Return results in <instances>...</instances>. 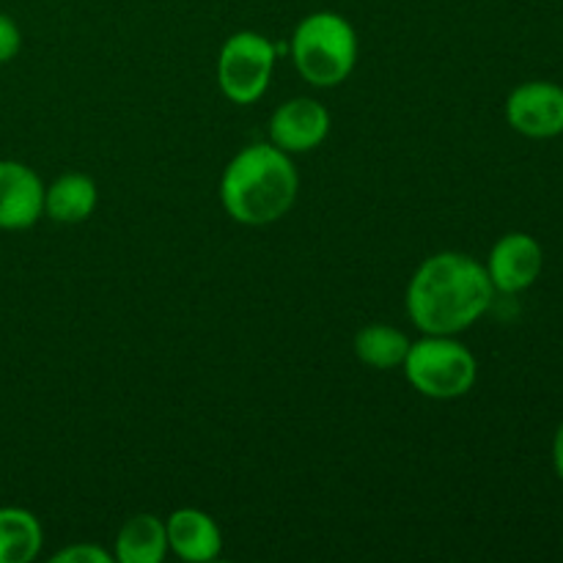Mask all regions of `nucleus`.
<instances>
[{"instance_id":"f257e3e1","label":"nucleus","mask_w":563,"mask_h":563,"mask_svg":"<svg viewBox=\"0 0 563 563\" xmlns=\"http://www.w3.org/2000/svg\"><path fill=\"white\" fill-rule=\"evenodd\" d=\"M495 286L478 258L443 251L421 262L407 284V317L427 335H460L493 308Z\"/></svg>"},{"instance_id":"2eb2a0df","label":"nucleus","mask_w":563,"mask_h":563,"mask_svg":"<svg viewBox=\"0 0 563 563\" xmlns=\"http://www.w3.org/2000/svg\"><path fill=\"white\" fill-rule=\"evenodd\" d=\"M53 563H113V553H108L99 544H69V548L58 550V553L49 559Z\"/></svg>"},{"instance_id":"39448f33","label":"nucleus","mask_w":563,"mask_h":563,"mask_svg":"<svg viewBox=\"0 0 563 563\" xmlns=\"http://www.w3.org/2000/svg\"><path fill=\"white\" fill-rule=\"evenodd\" d=\"M278 44L264 33L236 31L223 42L218 55V86L234 104H253L267 93L273 80Z\"/></svg>"},{"instance_id":"f3484780","label":"nucleus","mask_w":563,"mask_h":563,"mask_svg":"<svg viewBox=\"0 0 563 563\" xmlns=\"http://www.w3.org/2000/svg\"><path fill=\"white\" fill-rule=\"evenodd\" d=\"M553 467H555V476H559L563 484V421L561 427L555 429V438H553Z\"/></svg>"},{"instance_id":"7ed1b4c3","label":"nucleus","mask_w":563,"mask_h":563,"mask_svg":"<svg viewBox=\"0 0 563 563\" xmlns=\"http://www.w3.org/2000/svg\"><path fill=\"white\" fill-rule=\"evenodd\" d=\"M289 53L302 80L317 88H335L355 71L361 44L346 16L335 11H313L297 22Z\"/></svg>"},{"instance_id":"f8f14e48","label":"nucleus","mask_w":563,"mask_h":563,"mask_svg":"<svg viewBox=\"0 0 563 563\" xmlns=\"http://www.w3.org/2000/svg\"><path fill=\"white\" fill-rule=\"evenodd\" d=\"M99 203V187L86 174H64L44 187V214L55 223L75 225L93 214Z\"/></svg>"},{"instance_id":"4468645a","label":"nucleus","mask_w":563,"mask_h":563,"mask_svg":"<svg viewBox=\"0 0 563 563\" xmlns=\"http://www.w3.org/2000/svg\"><path fill=\"white\" fill-rule=\"evenodd\" d=\"M412 341L407 339L405 330L394 328V324H366L355 333V357L368 368L377 372H390V368H401L407 350Z\"/></svg>"},{"instance_id":"423d86ee","label":"nucleus","mask_w":563,"mask_h":563,"mask_svg":"<svg viewBox=\"0 0 563 563\" xmlns=\"http://www.w3.org/2000/svg\"><path fill=\"white\" fill-rule=\"evenodd\" d=\"M506 121L533 141L563 135V86L550 80L520 82L506 97Z\"/></svg>"},{"instance_id":"dca6fc26","label":"nucleus","mask_w":563,"mask_h":563,"mask_svg":"<svg viewBox=\"0 0 563 563\" xmlns=\"http://www.w3.org/2000/svg\"><path fill=\"white\" fill-rule=\"evenodd\" d=\"M22 47V33L16 27V22L9 14L0 11V66L9 64L11 58H16Z\"/></svg>"},{"instance_id":"1a4fd4ad","label":"nucleus","mask_w":563,"mask_h":563,"mask_svg":"<svg viewBox=\"0 0 563 563\" xmlns=\"http://www.w3.org/2000/svg\"><path fill=\"white\" fill-rule=\"evenodd\" d=\"M44 214V181L16 159H0V229L22 231Z\"/></svg>"},{"instance_id":"9d476101","label":"nucleus","mask_w":563,"mask_h":563,"mask_svg":"<svg viewBox=\"0 0 563 563\" xmlns=\"http://www.w3.org/2000/svg\"><path fill=\"white\" fill-rule=\"evenodd\" d=\"M165 533H168V553L187 563L214 561L223 550V533L214 517L192 506L176 509L165 520Z\"/></svg>"},{"instance_id":"20e7f679","label":"nucleus","mask_w":563,"mask_h":563,"mask_svg":"<svg viewBox=\"0 0 563 563\" xmlns=\"http://www.w3.org/2000/svg\"><path fill=\"white\" fill-rule=\"evenodd\" d=\"M407 383L427 399L451 401L471 394L478 379V361L456 335H427L412 341L401 363Z\"/></svg>"},{"instance_id":"9b49d317","label":"nucleus","mask_w":563,"mask_h":563,"mask_svg":"<svg viewBox=\"0 0 563 563\" xmlns=\"http://www.w3.org/2000/svg\"><path fill=\"white\" fill-rule=\"evenodd\" d=\"M168 555V533H165V520L157 515L126 517L124 526L115 533L113 561L119 563H163Z\"/></svg>"},{"instance_id":"ddd939ff","label":"nucleus","mask_w":563,"mask_h":563,"mask_svg":"<svg viewBox=\"0 0 563 563\" xmlns=\"http://www.w3.org/2000/svg\"><path fill=\"white\" fill-rule=\"evenodd\" d=\"M42 544V522L33 511L16 506L0 509V563H31Z\"/></svg>"},{"instance_id":"6e6552de","label":"nucleus","mask_w":563,"mask_h":563,"mask_svg":"<svg viewBox=\"0 0 563 563\" xmlns=\"http://www.w3.org/2000/svg\"><path fill=\"white\" fill-rule=\"evenodd\" d=\"M330 135V110L319 99L295 97L275 108L269 119V143L286 154H306Z\"/></svg>"},{"instance_id":"0eeeda50","label":"nucleus","mask_w":563,"mask_h":563,"mask_svg":"<svg viewBox=\"0 0 563 563\" xmlns=\"http://www.w3.org/2000/svg\"><path fill=\"white\" fill-rule=\"evenodd\" d=\"M484 267L498 295H520L531 289L542 275L544 251L531 234L509 231L495 242Z\"/></svg>"},{"instance_id":"f03ea898","label":"nucleus","mask_w":563,"mask_h":563,"mask_svg":"<svg viewBox=\"0 0 563 563\" xmlns=\"http://www.w3.org/2000/svg\"><path fill=\"white\" fill-rule=\"evenodd\" d=\"M300 192L291 154L275 143H251L229 159L220 176V203L242 225L278 223Z\"/></svg>"}]
</instances>
